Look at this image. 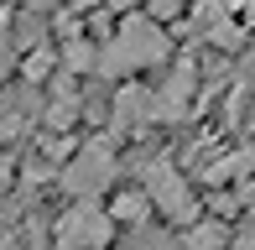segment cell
I'll use <instances>...</instances> for the list:
<instances>
[{
	"label": "cell",
	"instance_id": "obj_11",
	"mask_svg": "<svg viewBox=\"0 0 255 250\" xmlns=\"http://www.w3.org/2000/svg\"><path fill=\"white\" fill-rule=\"evenodd\" d=\"M10 5H16V10H52L57 0H10Z\"/></svg>",
	"mask_w": 255,
	"mask_h": 250
},
{
	"label": "cell",
	"instance_id": "obj_12",
	"mask_svg": "<svg viewBox=\"0 0 255 250\" xmlns=\"http://www.w3.org/2000/svg\"><path fill=\"white\" fill-rule=\"evenodd\" d=\"M73 5H94V0H73ZM110 5H115V0H110Z\"/></svg>",
	"mask_w": 255,
	"mask_h": 250
},
{
	"label": "cell",
	"instance_id": "obj_7",
	"mask_svg": "<svg viewBox=\"0 0 255 250\" xmlns=\"http://www.w3.org/2000/svg\"><path fill=\"white\" fill-rule=\"evenodd\" d=\"M182 250H235V230L224 219H198L182 230Z\"/></svg>",
	"mask_w": 255,
	"mask_h": 250
},
{
	"label": "cell",
	"instance_id": "obj_10",
	"mask_svg": "<svg viewBox=\"0 0 255 250\" xmlns=\"http://www.w3.org/2000/svg\"><path fill=\"white\" fill-rule=\"evenodd\" d=\"M235 250H255V219H250V224H245V230H240V235H235Z\"/></svg>",
	"mask_w": 255,
	"mask_h": 250
},
{
	"label": "cell",
	"instance_id": "obj_5",
	"mask_svg": "<svg viewBox=\"0 0 255 250\" xmlns=\"http://www.w3.org/2000/svg\"><path fill=\"white\" fill-rule=\"evenodd\" d=\"M110 120L120 125V130H146V125L167 120V99H161V89H151V84H120L115 89Z\"/></svg>",
	"mask_w": 255,
	"mask_h": 250
},
{
	"label": "cell",
	"instance_id": "obj_3",
	"mask_svg": "<svg viewBox=\"0 0 255 250\" xmlns=\"http://www.w3.org/2000/svg\"><path fill=\"white\" fill-rule=\"evenodd\" d=\"M63 188L73 193V198H110V193L120 188V156H115V146L104 141V135L84 141L73 156H68Z\"/></svg>",
	"mask_w": 255,
	"mask_h": 250
},
{
	"label": "cell",
	"instance_id": "obj_8",
	"mask_svg": "<svg viewBox=\"0 0 255 250\" xmlns=\"http://www.w3.org/2000/svg\"><path fill=\"white\" fill-rule=\"evenodd\" d=\"M10 68H21V42H16L10 16H0V84L10 78Z\"/></svg>",
	"mask_w": 255,
	"mask_h": 250
},
{
	"label": "cell",
	"instance_id": "obj_4",
	"mask_svg": "<svg viewBox=\"0 0 255 250\" xmlns=\"http://www.w3.org/2000/svg\"><path fill=\"white\" fill-rule=\"evenodd\" d=\"M141 188L151 193V209L172 224V230H188V224L203 219V214H198V193H193V183L172 162H151L146 177H141Z\"/></svg>",
	"mask_w": 255,
	"mask_h": 250
},
{
	"label": "cell",
	"instance_id": "obj_9",
	"mask_svg": "<svg viewBox=\"0 0 255 250\" xmlns=\"http://www.w3.org/2000/svg\"><path fill=\"white\" fill-rule=\"evenodd\" d=\"M146 10H151L156 21H177L182 10H188V0H146Z\"/></svg>",
	"mask_w": 255,
	"mask_h": 250
},
{
	"label": "cell",
	"instance_id": "obj_1",
	"mask_svg": "<svg viewBox=\"0 0 255 250\" xmlns=\"http://www.w3.org/2000/svg\"><path fill=\"white\" fill-rule=\"evenodd\" d=\"M161 63H172V37H167V21H156L151 10H130L115 26V37L99 42V78H115V84Z\"/></svg>",
	"mask_w": 255,
	"mask_h": 250
},
{
	"label": "cell",
	"instance_id": "obj_2",
	"mask_svg": "<svg viewBox=\"0 0 255 250\" xmlns=\"http://www.w3.org/2000/svg\"><path fill=\"white\" fill-rule=\"evenodd\" d=\"M115 214L99 198H73L52 219V250H110L115 245Z\"/></svg>",
	"mask_w": 255,
	"mask_h": 250
},
{
	"label": "cell",
	"instance_id": "obj_6",
	"mask_svg": "<svg viewBox=\"0 0 255 250\" xmlns=\"http://www.w3.org/2000/svg\"><path fill=\"white\" fill-rule=\"evenodd\" d=\"M110 214H115L120 230H135V224H146L156 209H151V193L146 188H115L110 193Z\"/></svg>",
	"mask_w": 255,
	"mask_h": 250
}]
</instances>
